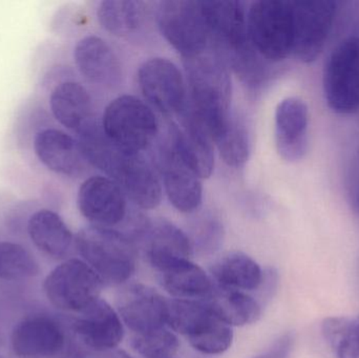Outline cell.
<instances>
[{
    "label": "cell",
    "mask_w": 359,
    "mask_h": 358,
    "mask_svg": "<svg viewBox=\"0 0 359 358\" xmlns=\"http://www.w3.org/2000/svg\"><path fill=\"white\" fill-rule=\"evenodd\" d=\"M292 54L303 62L316 61L324 50L337 15L330 0L292 1Z\"/></svg>",
    "instance_id": "8fae6325"
},
{
    "label": "cell",
    "mask_w": 359,
    "mask_h": 358,
    "mask_svg": "<svg viewBox=\"0 0 359 358\" xmlns=\"http://www.w3.org/2000/svg\"><path fill=\"white\" fill-rule=\"evenodd\" d=\"M203 301L219 319L231 327L250 325L261 317L259 303L240 290L213 285L210 294Z\"/></svg>",
    "instance_id": "d4e9b609"
},
{
    "label": "cell",
    "mask_w": 359,
    "mask_h": 358,
    "mask_svg": "<svg viewBox=\"0 0 359 358\" xmlns=\"http://www.w3.org/2000/svg\"><path fill=\"white\" fill-rule=\"evenodd\" d=\"M101 126L114 144L130 153H142L159 132L151 106L130 95L118 97L107 105Z\"/></svg>",
    "instance_id": "52a82bcc"
},
{
    "label": "cell",
    "mask_w": 359,
    "mask_h": 358,
    "mask_svg": "<svg viewBox=\"0 0 359 358\" xmlns=\"http://www.w3.org/2000/svg\"><path fill=\"white\" fill-rule=\"evenodd\" d=\"M213 142L228 166L242 167L248 161L250 153L248 132L244 122L236 116L223 134Z\"/></svg>",
    "instance_id": "4dcf8cb0"
},
{
    "label": "cell",
    "mask_w": 359,
    "mask_h": 358,
    "mask_svg": "<svg viewBox=\"0 0 359 358\" xmlns=\"http://www.w3.org/2000/svg\"><path fill=\"white\" fill-rule=\"evenodd\" d=\"M65 358H75V357H65Z\"/></svg>",
    "instance_id": "d590c367"
},
{
    "label": "cell",
    "mask_w": 359,
    "mask_h": 358,
    "mask_svg": "<svg viewBox=\"0 0 359 358\" xmlns=\"http://www.w3.org/2000/svg\"><path fill=\"white\" fill-rule=\"evenodd\" d=\"M0 358H1V357H0Z\"/></svg>",
    "instance_id": "74e56055"
},
{
    "label": "cell",
    "mask_w": 359,
    "mask_h": 358,
    "mask_svg": "<svg viewBox=\"0 0 359 358\" xmlns=\"http://www.w3.org/2000/svg\"><path fill=\"white\" fill-rule=\"evenodd\" d=\"M157 20L162 36L183 59L208 50L210 32L202 1H161L158 6Z\"/></svg>",
    "instance_id": "9c48e42d"
},
{
    "label": "cell",
    "mask_w": 359,
    "mask_h": 358,
    "mask_svg": "<svg viewBox=\"0 0 359 358\" xmlns=\"http://www.w3.org/2000/svg\"><path fill=\"white\" fill-rule=\"evenodd\" d=\"M97 15L105 31L117 37H126L142 25L144 8L141 1L105 0L99 6Z\"/></svg>",
    "instance_id": "83f0119b"
},
{
    "label": "cell",
    "mask_w": 359,
    "mask_h": 358,
    "mask_svg": "<svg viewBox=\"0 0 359 358\" xmlns=\"http://www.w3.org/2000/svg\"><path fill=\"white\" fill-rule=\"evenodd\" d=\"M75 245L103 283L120 285L136 271V242L121 230L90 225L77 233Z\"/></svg>",
    "instance_id": "277c9868"
},
{
    "label": "cell",
    "mask_w": 359,
    "mask_h": 358,
    "mask_svg": "<svg viewBox=\"0 0 359 358\" xmlns=\"http://www.w3.org/2000/svg\"><path fill=\"white\" fill-rule=\"evenodd\" d=\"M215 285L240 291H252L261 287L264 273L253 259L243 252H229L211 268Z\"/></svg>",
    "instance_id": "4316f807"
},
{
    "label": "cell",
    "mask_w": 359,
    "mask_h": 358,
    "mask_svg": "<svg viewBox=\"0 0 359 358\" xmlns=\"http://www.w3.org/2000/svg\"><path fill=\"white\" fill-rule=\"evenodd\" d=\"M139 86L151 106L165 116H178L186 105L183 75L172 61L151 58L141 64L138 71Z\"/></svg>",
    "instance_id": "7c38bea8"
},
{
    "label": "cell",
    "mask_w": 359,
    "mask_h": 358,
    "mask_svg": "<svg viewBox=\"0 0 359 358\" xmlns=\"http://www.w3.org/2000/svg\"><path fill=\"white\" fill-rule=\"evenodd\" d=\"M168 326L203 354H222L233 342L231 326L219 319L204 301L168 300Z\"/></svg>",
    "instance_id": "5b68a950"
},
{
    "label": "cell",
    "mask_w": 359,
    "mask_h": 358,
    "mask_svg": "<svg viewBox=\"0 0 359 358\" xmlns=\"http://www.w3.org/2000/svg\"><path fill=\"white\" fill-rule=\"evenodd\" d=\"M77 205L94 226L114 228L128 218V197L109 177L86 179L78 191Z\"/></svg>",
    "instance_id": "5bb4252c"
},
{
    "label": "cell",
    "mask_w": 359,
    "mask_h": 358,
    "mask_svg": "<svg viewBox=\"0 0 359 358\" xmlns=\"http://www.w3.org/2000/svg\"><path fill=\"white\" fill-rule=\"evenodd\" d=\"M325 98L335 113L359 111V36H350L332 50L324 71Z\"/></svg>",
    "instance_id": "30bf717a"
},
{
    "label": "cell",
    "mask_w": 359,
    "mask_h": 358,
    "mask_svg": "<svg viewBox=\"0 0 359 358\" xmlns=\"http://www.w3.org/2000/svg\"><path fill=\"white\" fill-rule=\"evenodd\" d=\"M202 6L217 54L231 65L245 83L259 85L265 78V65L249 38L245 2L212 0L202 1Z\"/></svg>",
    "instance_id": "7a4b0ae2"
},
{
    "label": "cell",
    "mask_w": 359,
    "mask_h": 358,
    "mask_svg": "<svg viewBox=\"0 0 359 358\" xmlns=\"http://www.w3.org/2000/svg\"><path fill=\"white\" fill-rule=\"evenodd\" d=\"M65 346L60 324L44 315L21 319L11 333V347L18 358H55Z\"/></svg>",
    "instance_id": "9a60e30c"
},
{
    "label": "cell",
    "mask_w": 359,
    "mask_h": 358,
    "mask_svg": "<svg viewBox=\"0 0 359 358\" xmlns=\"http://www.w3.org/2000/svg\"><path fill=\"white\" fill-rule=\"evenodd\" d=\"M118 311L126 325L136 334L168 325V300L143 284H130L121 290Z\"/></svg>",
    "instance_id": "e0dca14e"
},
{
    "label": "cell",
    "mask_w": 359,
    "mask_h": 358,
    "mask_svg": "<svg viewBox=\"0 0 359 358\" xmlns=\"http://www.w3.org/2000/svg\"><path fill=\"white\" fill-rule=\"evenodd\" d=\"M190 104L206 126L212 141L223 134L234 118L232 82L227 63L210 48L184 59Z\"/></svg>",
    "instance_id": "3957f363"
},
{
    "label": "cell",
    "mask_w": 359,
    "mask_h": 358,
    "mask_svg": "<svg viewBox=\"0 0 359 358\" xmlns=\"http://www.w3.org/2000/svg\"><path fill=\"white\" fill-rule=\"evenodd\" d=\"M224 239L223 225L217 219L206 216L198 221L192 231V250L202 254H210L221 247Z\"/></svg>",
    "instance_id": "d6a6232c"
},
{
    "label": "cell",
    "mask_w": 359,
    "mask_h": 358,
    "mask_svg": "<svg viewBox=\"0 0 359 358\" xmlns=\"http://www.w3.org/2000/svg\"><path fill=\"white\" fill-rule=\"evenodd\" d=\"M358 322H359V315H358Z\"/></svg>",
    "instance_id": "8d00e7d4"
},
{
    "label": "cell",
    "mask_w": 359,
    "mask_h": 358,
    "mask_svg": "<svg viewBox=\"0 0 359 358\" xmlns=\"http://www.w3.org/2000/svg\"><path fill=\"white\" fill-rule=\"evenodd\" d=\"M34 151L48 170L61 176H80L88 163L78 141L55 128H48L36 135Z\"/></svg>",
    "instance_id": "44dd1931"
},
{
    "label": "cell",
    "mask_w": 359,
    "mask_h": 358,
    "mask_svg": "<svg viewBox=\"0 0 359 358\" xmlns=\"http://www.w3.org/2000/svg\"><path fill=\"white\" fill-rule=\"evenodd\" d=\"M101 358H132L128 353L124 352V351L121 350H111L109 351V352H105L103 354V357Z\"/></svg>",
    "instance_id": "e575fe53"
},
{
    "label": "cell",
    "mask_w": 359,
    "mask_h": 358,
    "mask_svg": "<svg viewBox=\"0 0 359 358\" xmlns=\"http://www.w3.org/2000/svg\"><path fill=\"white\" fill-rule=\"evenodd\" d=\"M294 336L286 333L280 336L266 352L253 358H288L292 351Z\"/></svg>",
    "instance_id": "836d02e7"
},
{
    "label": "cell",
    "mask_w": 359,
    "mask_h": 358,
    "mask_svg": "<svg viewBox=\"0 0 359 358\" xmlns=\"http://www.w3.org/2000/svg\"><path fill=\"white\" fill-rule=\"evenodd\" d=\"M132 345L135 351L144 358H172L180 347L176 334L166 327L136 334Z\"/></svg>",
    "instance_id": "1f68e13d"
},
{
    "label": "cell",
    "mask_w": 359,
    "mask_h": 358,
    "mask_svg": "<svg viewBox=\"0 0 359 358\" xmlns=\"http://www.w3.org/2000/svg\"><path fill=\"white\" fill-rule=\"evenodd\" d=\"M73 329L83 345L97 352L115 350L124 336L119 313L101 298L78 315Z\"/></svg>",
    "instance_id": "d6986e66"
},
{
    "label": "cell",
    "mask_w": 359,
    "mask_h": 358,
    "mask_svg": "<svg viewBox=\"0 0 359 358\" xmlns=\"http://www.w3.org/2000/svg\"><path fill=\"white\" fill-rule=\"evenodd\" d=\"M322 333L335 358H359L358 317H327L322 324Z\"/></svg>",
    "instance_id": "f1b7e54d"
},
{
    "label": "cell",
    "mask_w": 359,
    "mask_h": 358,
    "mask_svg": "<svg viewBox=\"0 0 359 358\" xmlns=\"http://www.w3.org/2000/svg\"><path fill=\"white\" fill-rule=\"evenodd\" d=\"M180 120L170 126L168 139L180 157L201 179H207L215 170L212 138L190 102L179 113Z\"/></svg>",
    "instance_id": "4fadbf2b"
},
{
    "label": "cell",
    "mask_w": 359,
    "mask_h": 358,
    "mask_svg": "<svg viewBox=\"0 0 359 358\" xmlns=\"http://www.w3.org/2000/svg\"><path fill=\"white\" fill-rule=\"evenodd\" d=\"M159 277L162 287L179 300H205L215 285L211 277L190 261L159 271Z\"/></svg>",
    "instance_id": "484cf974"
},
{
    "label": "cell",
    "mask_w": 359,
    "mask_h": 358,
    "mask_svg": "<svg viewBox=\"0 0 359 358\" xmlns=\"http://www.w3.org/2000/svg\"><path fill=\"white\" fill-rule=\"evenodd\" d=\"M274 134L278 155L295 163L305 158L309 145V109L297 97L278 103L274 115Z\"/></svg>",
    "instance_id": "ac0fdd59"
},
{
    "label": "cell",
    "mask_w": 359,
    "mask_h": 358,
    "mask_svg": "<svg viewBox=\"0 0 359 358\" xmlns=\"http://www.w3.org/2000/svg\"><path fill=\"white\" fill-rule=\"evenodd\" d=\"M74 59L86 79L99 85H114L121 77V64L113 48L98 36H86L76 44Z\"/></svg>",
    "instance_id": "7402d4cb"
},
{
    "label": "cell",
    "mask_w": 359,
    "mask_h": 358,
    "mask_svg": "<svg viewBox=\"0 0 359 358\" xmlns=\"http://www.w3.org/2000/svg\"><path fill=\"white\" fill-rule=\"evenodd\" d=\"M86 162L117 183L126 197L142 209H154L162 201V183L154 166L141 153H130L114 144L102 130L84 137Z\"/></svg>",
    "instance_id": "6da1fadb"
},
{
    "label": "cell",
    "mask_w": 359,
    "mask_h": 358,
    "mask_svg": "<svg viewBox=\"0 0 359 358\" xmlns=\"http://www.w3.org/2000/svg\"><path fill=\"white\" fill-rule=\"evenodd\" d=\"M141 240L149 264L158 273L184 261H190L194 252L189 237L168 221L149 222Z\"/></svg>",
    "instance_id": "ffe728a7"
},
{
    "label": "cell",
    "mask_w": 359,
    "mask_h": 358,
    "mask_svg": "<svg viewBox=\"0 0 359 358\" xmlns=\"http://www.w3.org/2000/svg\"><path fill=\"white\" fill-rule=\"evenodd\" d=\"M27 233L40 252L55 260L65 258L74 243L73 233L62 218L52 210L42 209L32 214Z\"/></svg>",
    "instance_id": "603a6c76"
},
{
    "label": "cell",
    "mask_w": 359,
    "mask_h": 358,
    "mask_svg": "<svg viewBox=\"0 0 359 358\" xmlns=\"http://www.w3.org/2000/svg\"><path fill=\"white\" fill-rule=\"evenodd\" d=\"M102 287L98 273L80 259H69L55 267L42 286L53 306L77 315L100 298Z\"/></svg>",
    "instance_id": "ba28073f"
},
{
    "label": "cell",
    "mask_w": 359,
    "mask_h": 358,
    "mask_svg": "<svg viewBox=\"0 0 359 358\" xmlns=\"http://www.w3.org/2000/svg\"><path fill=\"white\" fill-rule=\"evenodd\" d=\"M50 106L55 119L69 130L79 132L93 121L92 99L78 82L57 85L50 95Z\"/></svg>",
    "instance_id": "cb8c5ba5"
},
{
    "label": "cell",
    "mask_w": 359,
    "mask_h": 358,
    "mask_svg": "<svg viewBox=\"0 0 359 358\" xmlns=\"http://www.w3.org/2000/svg\"><path fill=\"white\" fill-rule=\"evenodd\" d=\"M249 38L259 56L271 62L292 54V1L259 0L247 14Z\"/></svg>",
    "instance_id": "8992f818"
},
{
    "label": "cell",
    "mask_w": 359,
    "mask_h": 358,
    "mask_svg": "<svg viewBox=\"0 0 359 358\" xmlns=\"http://www.w3.org/2000/svg\"><path fill=\"white\" fill-rule=\"evenodd\" d=\"M160 170L170 204L183 214L196 212L202 204V179L182 160L170 139L160 151Z\"/></svg>",
    "instance_id": "2e32d148"
},
{
    "label": "cell",
    "mask_w": 359,
    "mask_h": 358,
    "mask_svg": "<svg viewBox=\"0 0 359 358\" xmlns=\"http://www.w3.org/2000/svg\"><path fill=\"white\" fill-rule=\"evenodd\" d=\"M39 273V263L29 250L20 244L0 242V280L25 281Z\"/></svg>",
    "instance_id": "f546056e"
}]
</instances>
